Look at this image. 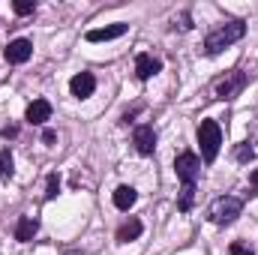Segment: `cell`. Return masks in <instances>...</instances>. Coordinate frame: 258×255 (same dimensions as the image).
<instances>
[{
  "instance_id": "1",
  "label": "cell",
  "mask_w": 258,
  "mask_h": 255,
  "mask_svg": "<svg viewBox=\"0 0 258 255\" xmlns=\"http://www.w3.org/2000/svg\"><path fill=\"white\" fill-rule=\"evenodd\" d=\"M243 33H246V24H243V21H225V24H219L216 30L207 33V39H204V54L213 57V54L225 51L228 45H234L237 39H243Z\"/></svg>"
},
{
  "instance_id": "2",
  "label": "cell",
  "mask_w": 258,
  "mask_h": 255,
  "mask_svg": "<svg viewBox=\"0 0 258 255\" xmlns=\"http://www.w3.org/2000/svg\"><path fill=\"white\" fill-rule=\"evenodd\" d=\"M198 144H201V159L204 162H213L219 156V147H222V129L216 120H201L198 123Z\"/></svg>"
},
{
  "instance_id": "3",
  "label": "cell",
  "mask_w": 258,
  "mask_h": 255,
  "mask_svg": "<svg viewBox=\"0 0 258 255\" xmlns=\"http://www.w3.org/2000/svg\"><path fill=\"white\" fill-rule=\"evenodd\" d=\"M240 210H243V201H240V198L222 195V198H216V201L210 204L207 216H210V222H216V225H231V222L240 216Z\"/></svg>"
},
{
  "instance_id": "4",
  "label": "cell",
  "mask_w": 258,
  "mask_h": 255,
  "mask_svg": "<svg viewBox=\"0 0 258 255\" xmlns=\"http://www.w3.org/2000/svg\"><path fill=\"white\" fill-rule=\"evenodd\" d=\"M246 81H249V78H246V72H240V69H234V72H225V78H219V81H216L213 93H216V99L228 102V99H234V96H240V93H243Z\"/></svg>"
},
{
  "instance_id": "5",
  "label": "cell",
  "mask_w": 258,
  "mask_h": 255,
  "mask_svg": "<svg viewBox=\"0 0 258 255\" xmlns=\"http://www.w3.org/2000/svg\"><path fill=\"white\" fill-rule=\"evenodd\" d=\"M174 171H177V177H180L183 183H195V177L201 174V159L195 156L192 150H183V153H177V159H174Z\"/></svg>"
},
{
  "instance_id": "6",
  "label": "cell",
  "mask_w": 258,
  "mask_h": 255,
  "mask_svg": "<svg viewBox=\"0 0 258 255\" xmlns=\"http://www.w3.org/2000/svg\"><path fill=\"white\" fill-rule=\"evenodd\" d=\"M132 144H135V150H138L141 156H150V153L156 150V129L150 126V123L135 126V132H132Z\"/></svg>"
},
{
  "instance_id": "7",
  "label": "cell",
  "mask_w": 258,
  "mask_h": 255,
  "mask_svg": "<svg viewBox=\"0 0 258 255\" xmlns=\"http://www.w3.org/2000/svg\"><path fill=\"white\" fill-rule=\"evenodd\" d=\"M3 54H6L9 63H27L30 54H33V42H30V39H12Z\"/></svg>"
},
{
  "instance_id": "8",
  "label": "cell",
  "mask_w": 258,
  "mask_h": 255,
  "mask_svg": "<svg viewBox=\"0 0 258 255\" xmlns=\"http://www.w3.org/2000/svg\"><path fill=\"white\" fill-rule=\"evenodd\" d=\"M69 90H72L75 99H87V96L96 90V78H93V72H78V75H72Z\"/></svg>"
},
{
  "instance_id": "9",
  "label": "cell",
  "mask_w": 258,
  "mask_h": 255,
  "mask_svg": "<svg viewBox=\"0 0 258 255\" xmlns=\"http://www.w3.org/2000/svg\"><path fill=\"white\" fill-rule=\"evenodd\" d=\"M45 120H51V102L48 99H33L27 105V123L30 126H42Z\"/></svg>"
},
{
  "instance_id": "10",
  "label": "cell",
  "mask_w": 258,
  "mask_h": 255,
  "mask_svg": "<svg viewBox=\"0 0 258 255\" xmlns=\"http://www.w3.org/2000/svg\"><path fill=\"white\" fill-rule=\"evenodd\" d=\"M126 30H129V24H123V21L108 24V27H96V30H90V33H87V42H108V39L123 36Z\"/></svg>"
},
{
  "instance_id": "11",
  "label": "cell",
  "mask_w": 258,
  "mask_h": 255,
  "mask_svg": "<svg viewBox=\"0 0 258 255\" xmlns=\"http://www.w3.org/2000/svg\"><path fill=\"white\" fill-rule=\"evenodd\" d=\"M162 69V63L153 57V54H138L135 57V75L141 78V81H147V78H153L156 72Z\"/></svg>"
},
{
  "instance_id": "12",
  "label": "cell",
  "mask_w": 258,
  "mask_h": 255,
  "mask_svg": "<svg viewBox=\"0 0 258 255\" xmlns=\"http://www.w3.org/2000/svg\"><path fill=\"white\" fill-rule=\"evenodd\" d=\"M36 231H39V222H36L33 216H21L18 225H15V240H18V243H27V240L36 237Z\"/></svg>"
},
{
  "instance_id": "13",
  "label": "cell",
  "mask_w": 258,
  "mask_h": 255,
  "mask_svg": "<svg viewBox=\"0 0 258 255\" xmlns=\"http://www.w3.org/2000/svg\"><path fill=\"white\" fill-rule=\"evenodd\" d=\"M135 201H138V192L132 189V186L123 183V186H117V189H114V207H117V210H129Z\"/></svg>"
},
{
  "instance_id": "14",
  "label": "cell",
  "mask_w": 258,
  "mask_h": 255,
  "mask_svg": "<svg viewBox=\"0 0 258 255\" xmlns=\"http://www.w3.org/2000/svg\"><path fill=\"white\" fill-rule=\"evenodd\" d=\"M141 231H144V225H141L138 219H129V222H123V225L117 228V243H129V240L141 237Z\"/></svg>"
},
{
  "instance_id": "15",
  "label": "cell",
  "mask_w": 258,
  "mask_h": 255,
  "mask_svg": "<svg viewBox=\"0 0 258 255\" xmlns=\"http://www.w3.org/2000/svg\"><path fill=\"white\" fill-rule=\"evenodd\" d=\"M192 201H195V183H183L180 198H177V210H180V213L192 210Z\"/></svg>"
},
{
  "instance_id": "16",
  "label": "cell",
  "mask_w": 258,
  "mask_h": 255,
  "mask_svg": "<svg viewBox=\"0 0 258 255\" xmlns=\"http://www.w3.org/2000/svg\"><path fill=\"white\" fill-rule=\"evenodd\" d=\"M15 174V162L9 150H0V177H12Z\"/></svg>"
},
{
  "instance_id": "17",
  "label": "cell",
  "mask_w": 258,
  "mask_h": 255,
  "mask_svg": "<svg viewBox=\"0 0 258 255\" xmlns=\"http://www.w3.org/2000/svg\"><path fill=\"white\" fill-rule=\"evenodd\" d=\"M57 192H60V177H57V174H48V183H45V198L51 201V198H57Z\"/></svg>"
},
{
  "instance_id": "18",
  "label": "cell",
  "mask_w": 258,
  "mask_h": 255,
  "mask_svg": "<svg viewBox=\"0 0 258 255\" xmlns=\"http://www.w3.org/2000/svg\"><path fill=\"white\" fill-rule=\"evenodd\" d=\"M234 156H237V162H249V159L255 156V150H252L249 144H237V150H234Z\"/></svg>"
},
{
  "instance_id": "19",
  "label": "cell",
  "mask_w": 258,
  "mask_h": 255,
  "mask_svg": "<svg viewBox=\"0 0 258 255\" xmlns=\"http://www.w3.org/2000/svg\"><path fill=\"white\" fill-rule=\"evenodd\" d=\"M33 9H36L33 0H15V12H18V15H30Z\"/></svg>"
},
{
  "instance_id": "20",
  "label": "cell",
  "mask_w": 258,
  "mask_h": 255,
  "mask_svg": "<svg viewBox=\"0 0 258 255\" xmlns=\"http://www.w3.org/2000/svg\"><path fill=\"white\" fill-rule=\"evenodd\" d=\"M228 252H231V255H255L249 246H246V243H240V240H234V243L228 246Z\"/></svg>"
},
{
  "instance_id": "21",
  "label": "cell",
  "mask_w": 258,
  "mask_h": 255,
  "mask_svg": "<svg viewBox=\"0 0 258 255\" xmlns=\"http://www.w3.org/2000/svg\"><path fill=\"white\" fill-rule=\"evenodd\" d=\"M42 141H45V144H54V141H57V132H54V129H45V132H42Z\"/></svg>"
},
{
  "instance_id": "22",
  "label": "cell",
  "mask_w": 258,
  "mask_h": 255,
  "mask_svg": "<svg viewBox=\"0 0 258 255\" xmlns=\"http://www.w3.org/2000/svg\"><path fill=\"white\" fill-rule=\"evenodd\" d=\"M249 186L258 192V171H252V174H249Z\"/></svg>"
},
{
  "instance_id": "23",
  "label": "cell",
  "mask_w": 258,
  "mask_h": 255,
  "mask_svg": "<svg viewBox=\"0 0 258 255\" xmlns=\"http://www.w3.org/2000/svg\"><path fill=\"white\" fill-rule=\"evenodd\" d=\"M63 255H81V252H78V249H69V252H63Z\"/></svg>"
}]
</instances>
